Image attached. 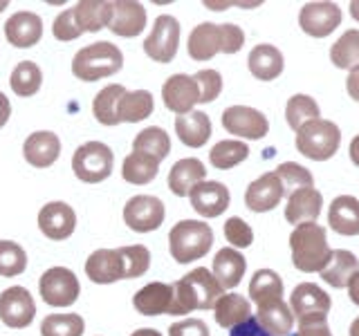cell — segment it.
<instances>
[{"label":"cell","instance_id":"obj_57","mask_svg":"<svg viewBox=\"0 0 359 336\" xmlns=\"http://www.w3.org/2000/svg\"><path fill=\"white\" fill-rule=\"evenodd\" d=\"M351 160L355 166H359V134L351 141Z\"/></svg>","mask_w":359,"mask_h":336},{"label":"cell","instance_id":"obj_20","mask_svg":"<svg viewBox=\"0 0 359 336\" xmlns=\"http://www.w3.org/2000/svg\"><path fill=\"white\" fill-rule=\"evenodd\" d=\"M5 38L20 50L34 48L43 38V18L34 11H16L5 22Z\"/></svg>","mask_w":359,"mask_h":336},{"label":"cell","instance_id":"obj_5","mask_svg":"<svg viewBox=\"0 0 359 336\" xmlns=\"http://www.w3.org/2000/svg\"><path fill=\"white\" fill-rule=\"evenodd\" d=\"M341 144V130L334 121L314 119L297 130V150L306 155L308 160L325 162L334 157Z\"/></svg>","mask_w":359,"mask_h":336},{"label":"cell","instance_id":"obj_12","mask_svg":"<svg viewBox=\"0 0 359 336\" xmlns=\"http://www.w3.org/2000/svg\"><path fill=\"white\" fill-rule=\"evenodd\" d=\"M222 128L243 139H263L269 132V121L261 110L250 106H229L222 112Z\"/></svg>","mask_w":359,"mask_h":336},{"label":"cell","instance_id":"obj_50","mask_svg":"<svg viewBox=\"0 0 359 336\" xmlns=\"http://www.w3.org/2000/svg\"><path fill=\"white\" fill-rule=\"evenodd\" d=\"M222 29V54H236L243 50L245 45V31L233 25V22H224L220 25Z\"/></svg>","mask_w":359,"mask_h":336},{"label":"cell","instance_id":"obj_26","mask_svg":"<svg viewBox=\"0 0 359 336\" xmlns=\"http://www.w3.org/2000/svg\"><path fill=\"white\" fill-rule=\"evenodd\" d=\"M245 255L238 249H231V246H224L213 258V278L218 280V285L222 289H233L241 285V280L245 276Z\"/></svg>","mask_w":359,"mask_h":336},{"label":"cell","instance_id":"obj_61","mask_svg":"<svg viewBox=\"0 0 359 336\" xmlns=\"http://www.w3.org/2000/svg\"><path fill=\"white\" fill-rule=\"evenodd\" d=\"M9 7V3H7V0H0V11H3V9H7Z\"/></svg>","mask_w":359,"mask_h":336},{"label":"cell","instance_id":"obj_2","mask_svg":"<svg viewBox=\"0 0 359 336\" xmlns=\"http://www.w3.org/2000/svg\"><path fill=\"white\" fill-rule=\"evenodd\" d=\"M175 291V316H182L194 309H213V305L222 296V287L213 274L205 267L191 269L187 276H182L173 283Z\"/></svg>","mask_w":359,"mask_h":336},{"label":"cell","instance_id":"obj_18","mask_svg":"<svg viewBox=\"0 0 359 336\" xmlns=\"http://www.w3.org/2000/svg\"><path fill=\"white\" fill-rule=\"evenodd\" d=\"M133 307L144 316H175V291L168 283H149L133 296Z\"/></svg>","mask_w":359,"mask_h":336},{"label":"cell","instance_id":"obj_32","mask_svg":"<svg viewBox=\"0 0 359 336\" xmlns=\"http://www.w3.org/2000/svg\"><path fill=\"white\" fill-rule=\"evenodd\" d=\"M74 20L81 31H99L110 25L112 3L108 0H81L72 7Z\"/></svg>","mask_w":359,"mask_h":336},{"label":"cell","instance_id":"obj_19","mask_svg":"<svg viewBox=\"0 0 359 336\" xmlns=\"http://www.w3.org/2000/svg\"><path fill=\"white\" fill-rule=\"evenodd\" d=\"M283 195H285V190H283V184H280V179L276 177V173H265L247 186L245 204L254 213H265V211L276 209L280 204V200H283Z\"/></svg>","mask_w":359,"mask_h":336},{"label":"cell","instance_id":"obj_8","mask_svg":"<svg viewBox=\"0 0 359 336\" xmlns=\"http://www.w3.org/2000/svg\"><path fill=\"white\" fill-rule=\"evenodd\" d=\"M177 45H180V22L171 14H162L157 16L151 34L144 41V52L149 59L155 63H171L177 54Z\"/></svg>","mask_w":359,"mask_h":336},{"label":"cell","instance_id":"obj_16","mask_svg":"<svg viewBox=\"0 0 359 336\" xmlns=\"http://www.w3.org/2000/svg\"><path fill=\"white\" fill-rule=\"evenodd\" d=\"M86 276L95 285H112L126 280V265L119 249H97L86 260Z\"/></svg>","mask_w":359,"mask_h":336},{"label":"cell","instance_id":"obj_31","mask_svg":"<svg viewBox=\"0 0 359 336\" xmlns=\"http://www.w3.org/2000/svg\"><path fill=\"white\" fill-rule=\"evenodd\" d=\"M213 312H216L213 314V316H216V323L220 328H227V330L238 328V325L252 318L250 300L241 294H222L216 305H213Z\"/></svg>","mask_w":359,"mask_h":336},{"label":"cell","instance_id":"obj_46","mask_svg":"<svg viewBox=\"0 0 359 336\" xmlns=\"http://www.w3.org/2000/svg\"><path fill=\"white\" fill-rule=\"evenodd\" d=\"M119 253L126 265V280L128 278H140L149 272L151 267V251L144 244H133V246H119Z\"/></svg>","mask_w":359,"mask_h":336},{"label":"cell","instance_id":"obj_40","mask_svg":"<svg viewBox=\"0 0 359 336\" xmlns=\"http://www.w3.org/2000/svg\"><path fill=\"white\" fill-rule=\"evenodd\" d=\"M9 85L18 97H32L36 94L43 85V72L36 63L32 61H20L9 76Z\"/></svg>","mask_w":359,"mask_h":336},{"label":"cell","instance_id":"obj_41","mask_svg":"<svg viewBox=\"0 0 359 336\" xmlns=\"http://www.w3.org/2000/svg\"><path fill=\"white\" fill-rule=\"evenodd\" d=\"M250 157V146L238 139H222L211 148L209 162L220 168V171H229V168L238 166Z\"/></svg>","mask_w":359,"mask_h":336},{"label":"cell","instance_id":"obj_52","mask_svg":"<svg viewBox=\"0 0 359 336\" xmlns=\"http://www.w3.org/2000/svg\"><path fill=\"white\" fill-rule=\"evenodd\" d=\"M294 336H332L325 316H312L306 321H299V332Z\"/></svg>","mask_w":359,"mask_h":336},{"label":"cell","instance_id":"obj_36","mask_svg":"<svg viewBox=\"0 0 359 336\" xmlns=\"http://www.w3.org/2000/svg\"><path fill=\"white\" fill-rule=\"evenodd\" d=\"M133 153L149 155L153 160L162 162L171 153V137H168V132L164 128L149 126L133 139Z\"/></svg>","mask_w":359,"mask_h":336},{"label":"cell","instance_id":"obj_53","mask_svg":"<svg viewBox=\"0 0 359 336\" xmlns=\"http://www.w3.org/2000/svg\"><path fill=\"white\" fill-rule=\"evenodd\" d=\"M229 336H269L261 325L256 323V318L252 316L250 321H245L243 325H238V328H233L229 332Z\"/></svg>","mask_w":359,"mask_h":336},{"label":"cell","instance_id":"obj_10","mask_svg":"<svg viewBox=\"0 0 359 336\" xmlns=\"http://www.w3.org/2000/svg\"><path fill=\"white\" fill-rule=\"evenodd\" d=\"M36 316V302L29 289L14 285L0 294V321L11 330H25Z\"/></svg>","mask_w":359,"mask_h":336},{"label":"cell","instance_id":"obj_49","mask_svg":"<svg viewBox=\"0 0 359 336\" xmlns=\"http://www.w3.org/2000/svg\"><path fill=\"white\" fill-rule=\"evenodd\" d=\"M52 34H54L56 41H65V43L81 36L83 31L79 29L72 9H65V11H61V14L54 18V22H52Z\"/></svg>","mask_w":359,"mask_h":336},{"label":"cell","instance_id":"obj_29","mask_svg":"<svg viewBox=\"0 0 359 336\" xmlns=\"http://www.w3.org/2000/svg\"><path fill=\"white\" fill-rule=\"evenodd\" d=\"M175 132L189 148H202L211 137V119L205 112L194 110L189 115L175 117Z\"/></svg>","mask_w":359,"mask_h":336},{"label":"cell","instance_id":"obj_47","mask_svg":"<svg viewBox=\"0 0 359 336\" xmlns=\"http://www.w3.org/2000/svg\"><path fill=\"white\" fill-rule=\"evenodd\" d=\"M224 238L231 244V249H247L254 242V231L243 218H229L224 222Z\"/></svg>","mask_w":359,"mask_h":336},{"label":"cell","instance_id":"obj_55","mask_svg":"<svg viewBox=\"0 0 359 336\" xmlns=\"http://www.w3.org/2000/svg\"><path fill=\"white\" fill-rule=\"evenodd\" d=\"M9 117H11V104H9L7 94L0 92V128L9 121Z\"/></svg>","mask_w":359,"mask_h":336},{"label":"cell","instance_id":"obj_56","mask_svg":"<svg viewBox=\"0 0 359 336\" xmlns=\"http://www.w3.org/2000/svg\"><path fill=\"white\" fill-rule=\"evenodd\" d=\"M348 296H351L355 305H359V272L351 278V283H348Z\"/></svg>","mask_w":359,"mask_h":336},{"label":"cell","instance_id":"obj_51","mask_svg":"<svg viewBox=\"0 0 359 336\" xmlns=\"http://www.w3.org/2000/svg\"><path fill=\"white\" fill-rule=\"evenodd\" d=\"M168 336H209V328L200 318H184L168 328Z\"/></svg>","mask_w":359,"mask_h":336},{"label":"cell","instance_id":"obj_3","mask_svg":"<svg viewBox=\"0 0 359 336\" xmlns=\"http://www.w3.org/2000/svg\"><path fill=\"white\" fill-rule=\"evenodd\" d=\"M123 67V54L117 45L108 41L90 43L81 48L72 59V74L79 81L93 83L99 78H108Z\"/></svg>","mask_w":359,"mask_h":336},{"label":"cell","instance_id":"obj_38","mask_svg":"<svg viewBox=\"0 0 359 336\" xmlns=\"http://www.w3.org/2000/svg\"><path fill=\"white\" fill-rule=\"evenodd\" d=\"M126 92V88L121 83H110L106 88H101V92H97L95 101H93V112L95 119L104 126H117V104L119 99Z\"/></svg>","mask_w":359,"mask_h":336},{"label":"cell","instance_id":"obj_43","mask_svg":"<svg viewBox=\"0 0 359 336\" xmlns=\"http://www.w3.org/2000/svg\"><path fill=\"white\" fill-rule=\"evenodd\" d=\"M285 119L292 130H299L308 121L319 119V104L310 94H294L285 106Z\"/></svg>","mask_w":359,"mask_h":336},{"label":"cell","instance_id":"obj_17","mask_svg":"<svg viewBox=\"0 0 359 336\" xmlns=\"http://www.w3.org/2000/svg\"><path fill=\"white\" fill-rule=\"evenodd\" d=\"M330 305V296L314 283L297 285L290 296V309L299 321H306L312 316H328Z\"/></svg>","mask_w":359,"mask_h":336},{"label":"cell","instance_id":"obj_44","mask_svg":"<svg viewBox=\"0 0 359 336\" xmlns=\"http://www.w3.org/2000/svg\"><path fill=\"white\" fill-rule=\"evenodd\" d=\"M27 269V253L18 242L0 240V276L14 278Z\"/></svg>","mask_w":359,"mask_h":336},{"label":"cell","instance_id":"obj_24","mask_svg":"<svg viewBox=\"0 0 359 336\" xmlns=\"http://www.w3.org/2000/svg\"><path fill=\"white\" fill-rule=\"evenodd\" d=\"M323 206V197L317 188H299L292 195H287V206H285V220L290 224H306L314 222L319 218Z\"/></svg>","mask_w":359,"mask_h":336},{"label":"cell","instance_id":"obj_23","mask_svg":"<svg viewBox=\"0 0 359 336\" xmlns=\"http://www.w3.org/2000/svg\"><path fill=\"white\" fill-rule=\"evenodd\" d=\"M207 179V168L198 157H187L171 166L168 171V190L177 197H189L191 188Z\"/></svg>","mask_w":359,"mask_h":336},{"label":"cell","instance_id":"obj_6","mask_svg":"<svg viewBox=\"0 0 359 336\" xmlns=\"http://www.w3.org/2000/svg\"><path fill=\"white\" fill-rule=\"evenodd\" d=\"M115 166V155L104 141H86L79 146L72 157V171L76 179L86 184H99L110 177Z\"/></svg>","mask_w":359,"mask_h":336},{"label":"cell","instance_id":"obj_21","mask_svg":"<svg viewBox=\"0 0 359 336\" xmlns=\"http://www.w3.org/2000/svg\"><path fill=\"white\" fill-rule=\"evenodd\" d=\"M146 27V9L142 3L135 0H117L112 3V18L108 29L121 38H135L140 36Z\"/></svg>","mask_w":359,"mask_h":336},{"label":"cell","instance_id":"obj_14","mask_svg":"<svg viewBox=\"0 0 359 336\" xmlns=\"http://www.w3.org/2000/svg\"><path fill=\"white\" fill-rule=\"evenodd\" d=\"M162 99L164 106L175 112L177 117L194 112V106L200 104V90L189 74H173L168 76L162 85Z\"/></svg>","mask_w":359,"mask_h":336},{"label":"cell","instance_id":"obj_35","mask_svg":"<svg viewBox=\"0 0 359 336\" xmlns=\"http://www.w3.org/2000/svg\"><path fill=\"white\" fill-rule=\"evenodd\" d=\"M153 94L149 90H126L117 104V119L119 123H137L153 115Z\"/></svg>","mask_w":359,"mask_h":336},{"label":"cell","instance_id":"obj_25","mask_svg":"<svg viewBox=\"0 0 359 336\" xmlns=\"http://www.w3.org/2000/svg\"><path fill=\"white\" fill-rule=\"evenodd\" d=\"M189 56L194 61H209L218 52H222V29L216 22H200L194 31L189 34L187 43Z\"/></svg>","mask_w":359,"mask_h":336},{"label":"cell","instance_id":"obj_34","mask_svg":"<svg viewBox=\"0 0 359 336\" xmlns=\"http://www.w3.org/2000/svg\"><path fill=\"white\" fill-rule=\"evenodd\" d=\"M254 318L269 336H287L292 328H294V314H292L287 302L283 300H278L274 305H267V307H258Z\"/></svg>","mask_w":359,"mask_h":336},{"label":"cell","instance_id":"obj_13","mask_svg":"<svg viewBox=\"0 0 359 336\" xmlns=\"http://www.w3.org/2000/svg\"><path fill=\"white\" fill-rule=\"evenodd\" d=\"M39 229L45 238L61 242L70 238L76 229V213L67 202H48L39 211Z\"/></svg>","mask_w":359,"mask_h":336},{"label":"cell","instance_id":"obj_11","mask_svg":"<svg viewBox=\"0 0 359 336\" xmlns=\"http://www.w3.org/2000/svg\"><path fill=\"white\" fill-rule=\"evenodd\" d=\"M344 14L337 3H306L299 11V25L312 38H325L341 25Z\"/></svg>","mask_w":359,"mask_h":336},{"label":"cell","instance_id":"obj_22","mask_svg":"<svg viewBox=\"0 0 359 336\" xmlns=\"http://www.w3.org/2000/svg\"><path fill=\"white\" fill-rule=\"evenodd\" d=\"M61 155V139L52 130H36L22 144V157L34 168H50Z\"/></svg>","mask_w":359,"mask_h":336},{"label":"cell","instance_id":"obj_60","mask_svg":"<svg viewBox=\"0 0 359 336\" xmlns=\"http://www.w3.org/2000/svg\"><path fill=\"white\" fill-rule=\"evenodd\" d=\"M351 336H359V316L351 323Z\"/></svg>","mask_w":359,"mask_h":336},{"label":"cell","instance_id":"obj_58","mask_svg":"<svg viewBox=\"0 0 359 336\" xmlns=\"http://www.w3.org/2000/svg\"><path fill=\"white\" fill-rule=\"evenodd\" d=\"M130 336H162L157 330H153V328H142V330H137V332H133Z\"/></svg>","mask_w":359,"mask_h":336},{"label":"cell","instance_id":"obj_9","mask_svg":"<svg viewBox=\"0 0 359 336\" xmlns=\"http://www.w3.org/2000/svg\"><path fill=\"white\" fill-rule=\"evenodd\" d=\"M166 218L164 202L155 195H135L123 206V222L135 233H151L162 227Z\"/></svg>","mask_w":359,"mask_h":336},{"label":"cell","instance_id":"obj_28","mask_svg":"<svg viewBox=\"0 0 359 336\" xmlns=\"http://www.w3.org/2000/svg\"><path fill=\"white\" fill-rule=\"evenodd\" d=\"M328 224L339 235H359V200L353 195L334 197L328 211Z\"/></svg>","mask_w":359,"mask_h":336},{"label":"cell","instance_id":"obj_54","mask_svg":"<svg viewBox=\"0 0 359 336\" xmlns=\"http://www.w3.org/2000/svg\"><path fill=\"white\" fill-rule=\"evenodd\" d=\"M346 90H348V94H351V99L359 101V67H355V70H351V74H348Z\"/></svg>","mask_w":359,"mask_h":336},{"label":"cell","instance_id":"obj_1","mask_svg":"<svg viewBox=\"0 0 359 336\" xmlns=\"http://www.w3.org/2000/svg\"><path fill=\"white\" fill-rule=\"evenodd\" d=\"M292 262L303 274H319L330 260V244L325 229L317 222H306L292 231L290 235Z\"/></svg>","mask_w":359,"mask_h":336},{"label":"cell","instance_id":"obj_30","mask_svg":"<svg viewBox=\"0 0 359 336\" xmlns=\"http://www.w3.org/2000/svg\"><path fill=\"white\" fill-rule=\"evenodd\" d=\"M359 272V260L353 251H346V249H337L330 253V260L325 265L319 276L334 289H341L348 287L351 278Z\"/></svg>","mask_w":359,"mask_h":336},{"label":"cell","instance_id":"obj_39","mask_svg":"<svg viewBox=\"0 0 359 336\" xmlns=\"http://www.w3.org/2000/svg\"><path fill=\"white\" fill-rule=\"evenodd\" d=\"M330 61L339 70L359 67V29H348L330 48Z\"/></svg>","mask_w":359,"mask_h":336},{"label":"cell","instance_id":"obj_4","mask_svg":"<svg viewBox=\"0 0 359 336\" xmlns=\"http://www.w3.org/2000/svg\"><path fill=\"white\" fill-rule=\"evenodd\" d=\"M213 244V229L202 220H180L168 231V251L177 265L205 258Z\"/></svg>","mask_w":359,"mask_h":336},{"label":"cell","instance_id":"obj_27","mask_svg":"<svg viewBox=\"0 0 359 336\" xmlns=\"http://www.w3.org/2000/svg\"><path fill=\"white\" fill-rule=\"evenodd\" d=\"M247 67H250V72L258 81H274V78L283 72L285 61L278 48L261 43L250 52V56H247Z\"/></svg>","mask_w":359,"mask_h":336},{"label":"cell","instance_id":"obj_48","mask_svg":"<svg viewBox=\"0 0 359 336\" xmlns=\"http://www.w3.org/2000/svg\"><path fill=\"white\" fill-rule=\"evenodd\" d=\"M194 81L200 90V104H211L222 92V76L218 70H200L194 74Z\"/></svg>","mask_w":359,"mask_h":336},{"label":"cell","instance_id":"obj_45","mask_svg":"<svg viewBox=\"0 0 359 336\" xmlns=\"http://www.w3.org/2000/svg\"><path fill=\"white\" fill-rule=\"evenodd\" d=\"M276 177L280 179V184H283V190L287 195H292L294 190L299 188H312L314 186V177L312 173L308 171L306 166H301L297 162H285L276 168Z\"/></svg>","mask_w":359,"mask_h":336},{"label":"cell","instance_id":"obj_7","mask_svg":"<svg viewBox=\"0 0 359 336\" xmlns=\"http://www.w3.org/2000/svg\"><path fill=\"white\" fill-rule=\"evenodd\" d=\"M39 291L45 305L50 307H70L81 294V285L72 269L50 267L39 280Z\"/></svg>","mask_w":359,"mask_h":336},{"label":"cell","instance_id":"obj_33","mask_svg":"<svg viewBox=\"0 0 359 336\" xmlns=\"http://www.w3.org/2000/svg\"><path fill=\"white\" fill-rule=\"evenodd\" d=\"M250 296L256 302V307H267L283 300V280L272 269H258L252 276Z\"/></svg>","mask_w":359,"mask_h":336},{"label":"cell","instance_id":"obj_37","mask_svg":"<svg viewBox=\"0 0 359 336\" xmlns=\"http://www.w3.org/2000/svg\"><path fill=\"white\" fill-rule=\"evenodd\" d=\"M157 173H160V162L142 153H130L121 164V177L135 186H144L153 182Z\"/></svg>","mask_w":359,"mask_h":336},{"label":"cell","instance_id":"obj_15","mask_svg":"<svg viewBox=\"0 0 359 336\" xmlns=\"http://www.w3.org/2000/svg\"><path fill=\"white\" fill-rule=\"evenodd\" d=\"M189 200H191V206L202 218H218L222 216L224 211L229 209V202H231V195H229V188L224 186L222 182H200L198 186L191 188L189 193Z\"/></svg>","mask_w":359,"mask_h":336},{"label":"cell","instance_id":"obj_42","mask_svg":"<svg viewBox=\"0 0 359 336\" xmlns=\"http://www.w3.org/2000/svg\"><path fill=\"white\" fill-rule=\"evenodd\" d=\"M86 321L79 314H50L41 323V336H83Z\"/></svg>","mask_w":359,"mask_h":336},{"label":"cell","instance_id":"obj_59","mask_svg":"<svg viewBox=\"0 0 359 336\" xmlns=\"http://www.w3.org/2000/svg\"><path fill=\"white\" fill-rule=\"evenodd\" d=\"M351 16L359 22V0H353L351 3Z\"/></svg>","mask_w":359,"mask_h":336}]
</instances>
